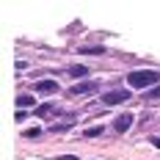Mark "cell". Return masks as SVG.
<instances>
[{
	"mask_svg": "<svg viewBox=\"0 0 160 160\" xmlns=\"http://www.w3.org/2000/svg\"><path fill=\"white\" fill-rule=\"evenodd\" d=\"M160 80V72L158 69H135L127 75V86L130 88H155V83Z\"/></svg>",
	"mask_w": 160,
	"mask_h": 160,
	"instance_id": "cell-1",
	"label": "cell"
},
{
	"mask_svg": "<svg viewBox=\"0 0 160 160\" xmlns=\"http://www.w3.org/2000/svg\"><path fill=\"white\" fill-rule=\"evenodd\" d=\"M132 97V88H108L102 94V105H122Z\"/></svg>",
	"mask_w": 160,
	"mask_h": 160,
	"instance_id": "cell-2",
	"label": "cell"
},
{
	"mask_svg": "<svg viewBox=\"0 0 160 160\" xmlns=\"http://www.w3.org/2000/svg\"><path fill=\"white\" fill-rule=\"evenodd\" d=\"M97 88H99L97 80H80V83H75L69 91H72L75 97H91V94H97Z\"/></svg>",
	"mask_w": 160,
	"mask_h": 160,
	"instance_id": "cell-3",
	"label": "cell"
},
{
	"mask_svg": "<svg viewBox=\"0 0 160 160\" xmlns=\"http://www.w3.org/2000/svg\"><path fill=\"white\" fill-rule=\"evenodd\" d=\"M132 122H135V119H132V113H119V116H116V119H113V132H127L130 127H132Z\"/></svg>",
	"mask_w": 160,
	"mask_h": 160,
	"instance_id": "cell-4",
	"label": "cell"
},
{
	"mask_svg": "<svg viewBox=\"0 0 160 160\" xmlns=\"http://www.w3.org/2000/svg\"><path fill=\"white\" fill-rule=\"evenodd\" d=\"M61 86L55 83V80H39V83H33V91L36 94H42V97H50V94H55Z\"/></svg>",
	"mask_w": 160,
	"mask_h": 160,
	"instance_id": "cell-5",
	"label": "cell"
},
{
	"mask_svg": "<svg viewBox=\"0 0 160 160\" xmlns=\"http://www.w3.org/2000/svg\"><path fill=\"white\" fill-rule=\"evenodd\" d=\"M78 52H83V55H102L105 52V44H80Z\"/></svg>",
	"mask_w": 160,
	"mask_h": 160,
	"instance_id": "cell-6",
	"label": "cell"
},
{
	"mask_svg": "<svg viewBox=\"0 0 160 160\" xmlns=\"http://www.w3.org/2000/svg\"><path fill=\"white\" fill-rule=\"evenodd\" d=\"M31 105H36V97L33 94H19L17 97V111L19 108H31Z\"/></svg>",
	"mask_w": 160,
	"mask_h": 160,
	"instance_id": "cell-7",
	"label": "cell"
},
{
	"mask_svg": "<svg viewBox=\"0 0 160 160\" xmlns=\"http://www.w3.org/2000/svg\"><path fill=\"white\" fill-rule=\"evenodd\" d=\"M66 75H69V78H86V75H88V66L75 64V66H69V69H66Z\"/></svg>",
	"mask_w": 160,
	"mask_h": 160,
	"instance_id": "cell-8",
	"label": "cell"
},
{
	"mask_svg": "<svg viewBox=\"0 0 160 160\" xmlns=\"http://www.w3.org/2000/svg\"><path fill=\"white\" fill-rule=\"evenodd\" d=\"M52 111H55V108H52V102H42V105H36L33 116H39V119H42V116H50Z\"/></svg>",
	"mask_w": 160,
	"mask_h": 160,
	"instance_id": "cell-9",
	"label": "cell"
},
{
	"mask_svg": "<svg viewBox=\"0 0 160 160\" xmlns=\"http://www.w3.org/2000/svg\"><path fill=\"white\" fill-rule=\"evenodd\" d=\"M102 132H105V127H102V124H97V127H88L83 135H86V138H99Z\"/></svg>",
	"mask_w": 160,
	"mask_h": 160,
	"instance_id": "cell-10",
	"label": "cell"
},
{
	"mask_svg": "<svg viewBox=\"0 0 160 160\" xmlns=\"http://www.w3.org/2000/svg\"><path fill=\"white\" fill-rule=\"evenodd\" d=\"M144 99H146V102H155V99H160V86H155V88L144 91Z\"/></svg>",
	"mask_w": 160,
	"mask_h": 160,
	"instance_id": "cell-11",
	"label": "cell"
},
{
	"mask_svg": "<svg viewBox=\"0 0 160 160\" xmlns=\"http://www.w3.org/2000/svg\"><path fill=\"white\" fill-rule=\"evenodd\" d=\"M22 135H25V138H39V135H42V130H39V127H31V130H25Z\"/></svg>",
	"mask_w": 160,
	"mask_h": 160,
	"instance_id": "cell-12",
	"label": "cell"
},
{
	"mask_svg": "<svg viewBox=\"0 0 160 160\" xmlns=\"http://www.w3.org/2000/svg\"><path fill=\"white\" fill-rule=\"evenodd\" d=\"M52 160H78V158H75V155H55Z\"/></svg>",
	"mask_w": 160,
	"mask_h": 160,
	"instance_id": "cell-13",
	"label": "cell"
},
{
	"mask_svg": "<svg viewBox=\"0 0 160 160\" xmlns=\"http://www.w3.org/2000/svg\"><path fill=\"white\" fill-rule=\"evenodd\" d=\"M25 116H28L25 111H17V113H14V119H17V122H25Z\"/></svg>",
	"mask_w": 160,
	"mask_h": 160,
	"instance_id": "cell-14",
	"label": "cell"
},
{
	"mask_svg": "<svg viewBox=\"0 0 160 160\" xmlns=\"http://www.w3.org/2000/svg\"><path fill=\"white\" fill-rule=\"evenodd\" d=\"M152 146H158V149H160V135H155V138H152Z\"/></svg>",
	"mask_w": 160,
	"mask_h": 160,
	"instance_id": "cell-15",
	"label": "cell"
}]
</instances>
